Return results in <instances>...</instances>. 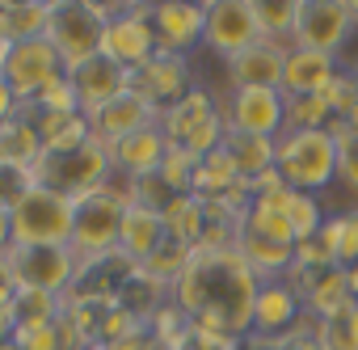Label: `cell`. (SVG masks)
<instances>
[{
	"label": "cell",
	"mask_w": 358,
	"mask_h": 350,
	"mask_svg": "<svg viewBox=\"0 0 358 350\" xmlns=\"http://www.w3.org/2000/svg\"><path fill=\"white\" fill-rule=\"evenodd\" d=\"M262 279L236 249H194L186 270L169 287L173 308L194 329L245 342L253 333V304Z\"/></svg>",
	"instance_id": "cell-1"
},
{
	"label": "cell",
	"mask_w": 358,
	"mask_h": 350,
	"mask_svg": "<svg viewBox=\"0 0 358 350\" xmlns=\"http://www.w3.org/2000/svg\"><path fill=\"white\" fill-rule=\"evenodd\" d=\"M34 186L43 190H55L64 199H85V195H97L106 190L110 173H114V160H110V148L89 135L80 144H64V148H43V156L34 160Z\"/></svg>",
	"instance_id": "cell-2"
},
{
	"label": "cell",
	"mask_w": 358,
	"mask_h": 350,
	"mask_svg": "<svg viewBox=\"0 0 358 350\" xmlns=\"http://www.w3.org/2000/svg\"><path fill=\"white\" fill-rule=\"evenodd\" d=\"M274 169L299 195H320L337 178V139L333 131H287L274 139Z\"/></svg>",
	"instance_id": "cell-3"
},
{
	"label": "cell",
	"mask_w": 358,
	"mask_h": 350,
	"mask_svg": "<svg viewBox=\"0 0 358 350\" xmlns=\"http://www.w3.org/2000/svg\"><path fill=\"white\" fill-rule=\"evenodd\" d=\"M106 22H110L106 5H93V0H51L47 38L59 51L64 68H80L85 59L101 55Z\"/></svg>",
	"instance_id": "cell-4"
},
{
	"label": "cell",
	"mask_w": 358,
	"mask_h": 350,
	"mask_svg": "<svg viewBox=\"0 0 358 350\" xmlns=\"http://www.w3.org/2000/svg\"><path fill=\"white\" fill-rule=\"evenodd\" d=\"M72 220H76V203L34 186L13 211H9V228H13V245H51V249H72Z\"/></svg>",
	"instance_id": "cell-5"
},
{
	"label": "cell",
	"mask_w": 358,
	"mask_h": 350,
	"mask_svg": "<svg viewBox=\"0 0 358 350\" xmlns=\"http://www.w3.org/2000/svg\"><path fill=\"white\" fill-rule=\"evenodd\" d=\"M127 199L106 186L97 195H85L76 199V220H72V253L80 262H93V258H106L118 249V232H122V216H127Z\"/></svg>",
	"instance_id": "cell-6"
},
{
	"label": "cell",
	"mask_w": 358,
	"mask_h": 350,
	"mask_svg": "<svg viewBox=\"0 0 358 350\" xmlns=\"http://www.w3.org/2000/svg\"><path fill=\"white\" fill-rule=\"evenodd\" d=\"M0 76H5L9 93L17 97V106H30L43 89H51L55 80L68 76L59 51L51 47V38H34V43H17L5 47V59H0Z\"/></svg>",
	"instance_id": "cell-7"
},
{
	"label": "cell",
	"mask_w": 358,
	"mask_h": 350,
	"mask_svg": "<svg viewBox=\"0 0 358 350\" xmlns=\"http://www.w3.org/2000/svg\"><path fill=\"white\" fill-rule=\"evenodd\" d=\"M9 266L17 287H34V291H51V295H68L80 270V258L72 249H51V245H9Z\"/></svg>",
	"instance_id": "cell-8"
},
{
	"label": "cell",
	"mask_w": 358,
	"mask_h": 350,
	"mask_svg": "<svg viewBox=\"0 0 358 350\" xmlns=\"http://www.w3.org/2000/svg\"><path fill=\"white\" fill-rule=\"evenodd\" d=\"M203 13H207V22H203V47L207 51L232 59V55L249 51L253 43H262L253 0H207Z\"/></svg>",
	"instance_id": "cell-9"
},
{
	"label": "cell",
	"mask_w": 358,
	"mask_h": 350,
	"mask_svg": "<svg viewBox=\"0 0 358 350\" xmlns=\"http://www.w3.org/2000/svg\"><path fill=\"white\" fill-rule=\"evenodd\" d=\"M350 26H354V5L350 0H299V22H295L291 43L299 51L337 55Z\"/></svg>",
	"instance_id": "cell-10"
},
{
	"label": "cell",
	"mask_w": 358,
	"mask_h": 350,
	"mask_svg": "<svg viewBox=\"0 0 358 350\" xmlns=\"http://www.w3.org/2000/svg\"><path fill=\"white\" fill-rule=\"evenodd\" d=\"M101 55L118 59L127 72H139L143 64H152L160 55L152 22H148V5H122L118 18L106 22V38H101Z\"/></svg>",
	"instance_id": "cell-11"
},
{
	"label": "cell",
	"mask_w": 358,
	"mask_h": 350,
	"mask_svg": "<svg viewBox=\"0 0 358 350\" xmlns=\"http://www.w3.org/2000/svg\"><path fill=\"white\" fill-rule=\"evenodd\" d=\"M148 22H152V34H156V47L160 55H190L199 43H203V5L194 0H156L148 5Z\"/></svg>",
	"instance_id": "cell-12"
},
{
	"label": "cell",
	"mask_w": 358,
	"mask_h": 350,
	"mask_svg": "<svg viewBox=\"0 0 358 350\" xmlns=\"http://www.w3.org/2000/svg\"><path fill=\"white\" fill-rule=\"evenodd\" d=\"M68 85L76 93L80 114L89 118V114H97L101 106H110L114 97H122L131 89V72L118 59H110V55H93L80 68H68Z\"/></svg>",
	"instance_id": "cell-13"
},
{
	"label": "cell",
	"mask_w": 358,
	"mask_h": 350,
	"mask_svg": "<svg viewBox=\"0 0 358 350\" xmlns=\"http://www.w3.org/2000/svg\"><path fill=\"white\" fill-rule=\"evenodd\" d=\"M228 127L245 131V135L278 139L282 127H287V97H282V89H232Z\"/></svg>",
	"instance_id": "cell-14"
},
{
	"label": "cell",
	"mask_w": 358,
	"mask_h": 350,
	"mask_svg": "<svg viewBox=\"0 0 358 350\" xmlns=\"http://www.w3.org/2000/svg\"><path fill=\"white\" fill-rule=\"evenodd\" d=\"M156 122H160L156 106H152L143 93H135V89H127L122 97H114L110 106H101L97 114H89V127H93V135H97L106 148H114L118 139L139 135V131H148V127H156Z\"/></svg>",
	"instance_id": "cell-15"
},
{
	"label": "cell",
	"mask_w": 358,
	"mask_h": 350,
	"mask_svg": "<svg viewBox=\"0 0 358 350\" xmlns=\"http://www.w3.org/2000/svg\"><path fill=\"white\" fill-rule=\"evenodd\" d=\"M299 316H303V304H299V295L291 291V283L262 279V287H257V304H253V333H249V337L282 342V337L295 333Z\"/></svg>",
	"instance_id": "cell-16"
},
{
	"label": "cell",
	"mask_w": 358,
	"mask_h": 350,
	"mask_svg": "<svg viewBox=\"0 0 358 350\" xmlns=\"http://www.w3.org/2000/svg\"><path fill=\"white\" fill-rule=\"evenodd\" d=\"M131 89L143 93L156 106V114H164L177 102H186V93L194 85H190V68H186L182 55H156L152 64H143L139 72H131Z\"/></svg>",
	"instance_id": "cell-17"
},
{
	"label": "cell",
	"mask_w": 358,
	"mask_h": 350,
	"mask_svg": "<svg viewBox=\"0 0 358 350\" xmlns=\"http://www.w3.org/2000/svg\"><path fill=\"white\" fill-rule=\"evenodd\" d=\"M282 64H287L282 43L262 38L249 51L228 59V80L232 89H282Z\"/></svg>",
	"instance_id": "cell-18"
},
{
	"label": "cell",
	"mask_w": 358,
	"mask_h": 350,
	"mask_svg": "<svg viewBox=\"0 0 358 350\" xmlns=\"http://www.w3.org/2000/svg\"><path fill=\"white\" fill-rule=\"evenodd\" d=\"M337 55H320V51H287L282 64V97H312L324 93L337 80Z\"/></svg>",
	"instance_id": "cell-19"
},
{
	"label": "cell",
	"mask_w": 358,
	"mask_h": 350,
	"mask_svg": "<svg viewBox=\"0 0 358 350\" xmlns=\"http://www.w3.org/2000/svg\"><path fill=\"white\" fill-rule=\"evenodd\" d=\"M164 156H169V139H164L160 122L148 127V131H139V135H127V139H118L110 148L114 169L127 173V178H152V173H160Z\"/></svg>",
	"instance_id": "cell-20"
},
{
	"label": "cell",
	"mask_w": 358,
	"mask_h": 350,
	"mask_svg": "<svg viewBox=\"0 0 358 350\" xmlns=\"http://www.w3.org/2000/svg\"><path fill=\"white\" fill-rule=\"evenodd\" d=\"M47 22L51 0H0V43L5 47L47 38Z\"/></svg>",
	"instance_id": "cell-21"
},
{
	"label": "cell",
	"mask_w": 358,
	"mask_h": 350,
	"mask_svg": "<svg viewBox=\"0 0 358 350\" xmlns=\"http://www.w3.org/2000/svg\"><path fill=\"white\" fill-rule=\"evenodd\" d=\"M160 245H164V220H160V211H148V207L131 203V207H127V216H122L118 249H122L135 266H143Z\"/></svg>",
	"instance_id": "cell-22"
},
{
	"label": "cell",
	"mask_w": 358,
	"mask_h": 350,
	"mask_svg": "<svg viewBox=\"0 0 358 350\" xmlns=\"http://www.w3.org/2000/svg\"><path fill=\"white\" fill-rule=\"evenodd\" d=\"M160 220H164V237H169V241L186 245V249H199L203 237H207V224H211L207 199H199L194 190H190V195H177V199L160 211Z\"/></svg>",
	"instance_id": "cell-23"
},
{
	"label": "cell",
	"mask_w": 358,
	"mask_h": 350,
	"mask_svg": "<svg viewBox=\"0 0 358 350\" xmlns=\"http://www.w3.org/2000/svg\"><path fill=\"white\" fill-rule=\"evenodd\" d=\"M215 114H220V110H215L211 93H207V89H190L186 102H177L173 110L160 114V131H164V139H169L173 148H182V144H186L199 127H207Z\"/></svg>",
	"instance_id": "cell-24"
},
{
	"label": "cell",
	"mask_w": 358,
	"mask_h": 350,
	"mask_svg": "<svg viewBox=\"0 0 358 350\" xmlns=\"http://www.w3.org/2000/svg\"><path fill=\"white\" fill-rule=\"evenodd\" d=\"M0 156L9 164H22V169H34V160L43 156V135H38L26 106H17L13 118L0 122Z\"/></svg>",
	"instance_id": "cell-25"
},
{
	"label": "cell",
	"mask_w": 358,
	"mask_h": 350,
	"mask_svg": "<svg viewBox=\"0 0 358 350\" xmlns=\"http://www.w3.org/2000/svg\"><path fill=\"white\" fill-rule=\"evenodd\" d=\"M220 148L232 156V164H236V173H241L245 182H257L262 173L274 169V139H266V135H245V131L228 127Z\"/></svg>",
	"instance_id": "cell-26"
},
{
	"label": "cell",
	"mask_w": 358,
	"mask_h": 350,
	"mask_svg": "<svg viewBox=\"0 0 358 350\" xmlns=\"http://www.w3.org/2000/svg\"><path fill=\"white\" fill-rule=\"evenodd\" d=\"M236 182H241V173H236V164H232V156L224 148H215L211 156H203L199 169H194V195L207 199V203L228 199L236 190Z\"/></svg>",
	"instance_id": "cell-27"
},
{
	"label": "cell",
	"mask_w": 358,
	"mask_h": 350,
	"mask_svg": "<svg viewBox=\"0 0 358 350\" xmlns=\"http://www.w3.org/2000/svg\"><path fill=\"white\" fill-rule=\"evenodd\" d=\"M9 312H13V325H17V329H38V325H51L64 308H59V295H51V291L17 287ZM17 329H13V333H17Z\"/></svg>",
	"instance_id": "cell-28"
},
{
	"label": "cell",
	"mask_w": 358,
	"mask_h": 350,
	"mask_svg": "<svg viewBox=\"0 0 358 350\" xmlns=\"http://www.w3.org/2000/svg\"><path fill=\"white\" fill-rule=\"evenodd\" d=\"M333 102L329 93H312V97H287V131H324L333 127Z\"/></svg>",
	"instance_id": "cell-29"
},
{
	"label": "cell",
	"mask_w": 358,
	"mask_h": 350,
	"mask_svg": "<svg viewBox=\"0 0 358 350\" xmlns=\"http://www.w3.org/2000/svg\"><path fill=\"white\" fill-rule=\"evenodd\" d=\"M253 9H257L262 38L278 43V38H291V34H295V22H299V0H253Z\"/></svg>",
	"instance_id": "cell-30"
},
{
	"label": "cell",
	"mask_w": 358,
	"mask_h": 350,
	"mask_svg": "<svg viewBox=\"0 0 358 350\" xmlns=\"http://www.w3.org/2000/svg\"><path fill=\"white\" fill-rule=\"evenodd\" d=\"M329 131L337 139V182L358 195V131L345 122H333Z\"/></svg>",
	"instance_id": "cell-31"
},
{
	"label": "cell",
	"mask_w": 358,
	"mask_h": 350,
	"mask_svg": "<svg viewBox=\"0 0 358 350\" xmlns=\"http://www.w3.org/2000/svg\"><path fill=\"white\" fill-rule=\"evenodd\" d=\"M320 342H324V350H358V295L333 321H324Z\"/></svg>",
	"instance_id": "cell-32"
},
{
	"label": "cell",
	"mask_w": 358,
	"mask_h": 350,
	"mask_svg": "<svg viewBox=\"0 0 358 350\" xmlns=\"http://www.w3.org/2000/svg\"><path fill=\"white\" fill-rule=\"evenodd\" d=\"M34 190V173L22 169V164H0V211H13L26 195Z\"/></svg>",
	"instance_id": "cell-33"
},
{
	"label": "cell",
	"mask_w": 358,
	"mask_h": 350,
	"mask_svg": "<svg viewBox=\"0 0 358 350\" xmlns=\"http://www.w3.org/2000/svg\"><path fill=\"white\" fill-rule=\"evenodd\" d=\"M291 224H295V241H316L324 216H320V203L316 195H291Z\"/></svg>",
	"instance_id": "cell-34"
},
{
	"label": "cell",
	"mask_w": 358,
	"mask_h": 350,
	"mask_svg": "<svg viewBox=\"0 0 358 350\" xmlns=\"http://www.w3.org/2000/svg\"><path fill=\"white\" fill-rule=\"evenodd\" d=\"M55 321H59V316H55ZM55 321H51V325H38V329H17L13 342L26 346V350H59V329H55Z\"/></svg>",
	"instance_id": "cell-35"
},
{
	"label": "cell",
	"mask_w": 358,
	"mask_h": 350,
	"mask_svg": "<svg viewBox=\"0 0 358 350\" xmlns=\"http://www.w3.org/2000/svg\"><path fill=\"white\" fill-rule=\"evenodd\" d=\"M282 350H324V342H320V333H291V337H282Z\"/></svg>",
	"instance_id": "cell-36"
},
{
	"label": "cell",
	"mask_w": 358,
	"mask_h": 350,
	"mask_svg": "<svg viewBox=\"0 0 358 350\" xmlns=\"http://www.w3.org/2000/svg\"><path fill=\"white\" fill-rule=\"evenodd\" d=\"M13 114H17V97L9 93L5 76H0V122H5V118H13Z\"/></svg>",
	"instance_id": "cell-37"
},
{
	"label": "cell",
	"mask_w": 358,
	"mask_h": 350,
	"mask_svg": "<svg viewBox=\"0 0 358 350\" xmlns=\"http://www.w3.org/2000/svg\"><path fill=\"white\" fill-rule=\"evenodd\" d=\"M13 329H17V325H13V312H9V308H0V346L13 337Z\"/></svg>",
	"instance_id": "cell-38"
},
{
	"label": "cell",
	"mask_w": 358,
	"mask_h": 350,
	"mask_svg": "<svg viewBox=\"0 0 358 350\" xmlns=\"http://www.w3.org/2000/svg\"><path fill=\"white\" fill-rule=\"evenodd\" d=\"M0 350H26V346H17V342H13V337H9V342H5V346H0Z\"/></svg>",
	"instance_id": "cell-39"
},
{
	"label": "cell",
	"mask_w": 358,
	"mask_h": 350,
	"mask_svg": "<svg viewBox=\"0 0 358 350\" xmlns=\"http://www.w3.org/2000/svg\"><path fill=\"white\" fill-rule=\"evenodd\" d=\"M89 350H110V346H101V342H93V346H89Z\"/></svg>",
	"instance_id": "cell-40"
},
{
	"label": "cell",
	"mask_w": 358,
	"mask_h": 350,
	"mask_svg": "<svg viewBox=\"0 0 358 350\" xmlns=\"http://www.w3.org/2000/svg\"><path fill=\"white\" fill-rule=\"evenodd\" d=\"M350 5H354V22H358V0H350Z\"/></svg>",
	"instance_id": "cell-41"
},
{
	"label": "cell",
	"mask_w": 358,
	"mask_h": 350,
	"mask_svg": "<svg viewBox=\"0 0 358 350\" xmlns=\"http://www.w3.org/2000/svg\"><path fill=\"white\" fill-rule=\"evenodd\" d=\"M0 59H5V43H0Z\"/></svg>",
	"instance_id": "cell-42"
},
{
	"label": "cell",
	"mask_w": 358,
	"mask_h": 350,
	"mask_svg": "<svg viewBox=\"0 0 358 350\" xmlns=\"http://www.w3.org/2000/svg\"><path fill=\"white\" fill-rule=\"evenodd\" d=\"M0 164H5V156H0Z\"/></svg>",
	"instance_id": "cell-43"
}]
</instances>
